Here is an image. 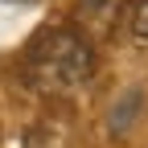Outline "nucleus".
I'll list each match as a JSON object with an SVG mask.
<instances>
[{
    "label": "nucleus",
    "mask_w": 148,
    "mask_h": 148,
    "mask_svg": "<svg viewBox=\"0 0 148 148\" xmlns=\"http://www.w3.org/2000/svg\"><path fill=\"white\" fill-rule=\"evenodd\" d=\"M132 33L140 37V41H148V0H140L136 12H132Z\"/></svg>",
    "instance_id": "nucleus-3"
},
{
    "label": "nucleus",
    "mask_w": 148,
    "mask_h": 148,
    "mask_svg": "<svg viewBox=\"0 0 148 148\" xmlns=\"http://www.w3.org/2000/svg\"><path fill=\"white\" fill-rule=\"evenodd\" d=\"M132 115H140V90H123L119 103L111 107V127H115V132H127Z\"/></svg>",
    "instance_id": "nucleus-2"
},
{
    "label": "nucleus",
    "mask_w": 148,
    "mask_h": 148,
    "mask_svg": "<svg viewBox=\"0 0 148 148\" xmlns=\"http://www.w3.org/2000/svg\"><path fill=\"white\" fill-rule=\"evenodd\" d=\"M21 74L25 82L37 90V95H74L90 74H95V53L82 41L74 29L62 25H49L25 45V58H21Z\"/></svg>",
    "instance_id": "nucleus-1"
},
{
    "label": "nucleus",
    "mask_w": 148,
    "mask_h": 148,
    "mask_svg": "<svg viewBox=\"0 0 148 148\" xmlns=\"http://www.w3.org/2000/svg\"><path fill=\"white\" fill-rule=\"evenodd\" d=\"M82 4H86V8H103L107 0H82Z\"/></svg>",
    "instance_id": "nucleus-4"
}]
</instances>
